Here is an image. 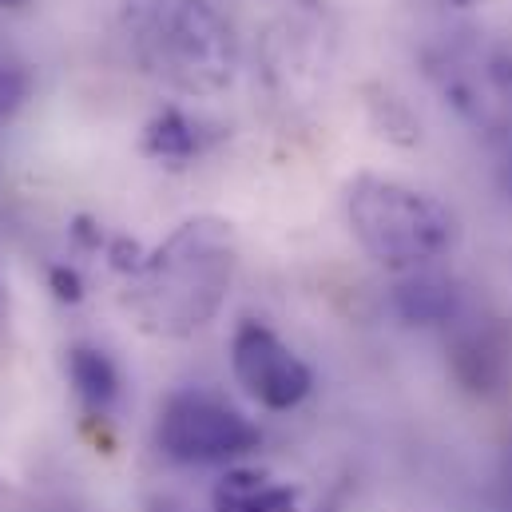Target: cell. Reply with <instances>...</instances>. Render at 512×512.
<instances>
[{
  "label": "cell",
  "instance_id": "1",
  "mask_svg": "<svg viewBox=\"0 0 512 512\" xmlns=\"http://www.w3.org/2000/svg\"><path fill=\"white\" fill-rule=\"evenodd\" d=\"M235 266L239 243L227 219H187L131 270L128 310L147 334L187 338L227 302Z\"/></svg>",
  "mask_w": 512,
  "mask_h": 512
},
{
  "label": "cell",
  "instance_id": "2",
  "mask_svg": "<svg viewBox=\"0 0 512 512\" xmlns=\"http://www.w3.org/2000/svg\"><path fill=\"white\" fill-rule=\"evenodd\" d=\"M120 32L139 72L175 92L215 96L235 80L239 44L211 0H124Z\"/></svg>",
  "mask_w": 512,
  "mask_h": 512
},
{
  "label": "cell",
  "instance_id": "3",
  "mask_svg": "<svg viewBox=\"0 0 512 512\" xmlns=\"http://www.w3.org/2000/svg\"><path fill=\"white\" fill-rule=\"evenodd\" d=\"M346 219L362 251L397 274L433 266L457 247L461 235L453 207L413 183L385 175H358L350 183Z\"/></svg>",
  "mask_w": 512,
  "mask_h": 512
},
{
  "label": "cell",
  "instance_id": "4",
  "mask_svg": "<svg viewBox=\"0 0 512 512\" xmlns=\"http://www.w3.org/2000/svg\"><path fill=\"white\" fill-rule=\"evenodd\" d=\"M155 441L179 465H223L258 445V429L211 393H175L159 409Z\"/></svg>",
  "mask_w": 512,
  "mask_h": 512
},
{
  "label": "cell",
  "instance_id": "5",
  "mask_svg": "<svg viewBox=\"0 0 512 512\" xmlns=\"http://www.w3.org/2000/svg\"><path fill=\"white\" fill-rule=\"evenodd\" d=\"M231 370L239 385L255 397L262 409H294L310 385H314V374L310 366L274 334L266 330L262 322H243L231 338Z\"/></svg>",
  "mask_w": 512,
  "mask_h": 512
},
{
  "label": "cell",
  "instance_id": "6",
  "mask_svg": "<svg viewBox=\"0 0 512 512\" xmlns=\"http://www.w3.org/2000/svg\"><path fill=\"white\" fill-rule=\"evenodd\" d=\"M449 374L473 397H493L512 378V342L509 330L493 318H473L461 310L449 322Z\"/></svg>",
  "mask_w": 512,
  "mask_h": 512
},
{
  "label": "cell",
  "instance_id": "7",
  "mask_svg": "<svg viewBox=\"0 0 512 512\" xmlns=\"http://www.w3.org/2000/svg\"><path fill=\"white\" fill-rule=\"evenodd\" d=\"M393 314L409 326H449L461 318L465 310V298H461V286L453 274H441L433 266L425 270H409L397 278L393 294Z\"/></svg>",
  "mask_w": 512,
  "mask_h": 512
},
{
  "label": "cell",
  "instance_id": "8",
  "mask_svg": "<svg viewBox=\"0 0 512 512\" xmlns=\"http://www.w3.org/2000/svg\"><path fill=\"white\" fill-rule=\"evenodd\" d=\"M215 512H294V489L255 469H231L215 485Z\"/></svg>",
  "mask_w": 512,
  "mask_h": 512
},
{
  "label": "cell",
  "instance_id": "9",
  "mask_svg": "<svg viewBox=\"0 0 512 512\" xmlns=\"http://www.w3.org/2000/svg\"><path fill=\"white\" fill-rule=\"evenodd\" d=\"M68 382L92 413H108L120 397V370L96 346H72L68 350Z\"/></svg>",
  "mask_w": 512,
  "mask_h": 512
},
{
  "label": "cell",
  "instance_id": "10",
  "mask_svg": "<svg viewBox=\"0 0 512 512\" xmlns=\"http://www.w3.org/2000/svg\"><path fill=\"white\" fill-rule=\"evenodd\" d=\"M195 147H199L195 124L183 112H175V108H167L163 116H155L147 135H143V151L155 155V159H191Z\"/></svg>",
  "mask_w": 512,
  "mask_h": 512
},
{
  "label": "cell",
  "instance_id": "11",
  "mask_svg": "<svg viewBox=\"0 0 512 512\" xmlns=\"http://www.w3.org/2000/svg\"><path fill=\"white\" fill-rule=\"evenodd\" d=\"M485 80H489L497 104L512 112V44L497 48V52L489 56V64H485Z\"/></svg>",
  "mask_w": 512,
  "mask_h": 512
},
{
  "label": "cell",
  "instance_id": "12",
  "mask_svg": "<svg viewBox=\"0 0 512 512\" xmlns=\"http://www.w3.org/2000/svg\"><path fill=\"white\" fill-rule=\"evenodd\" d=\"M24 100H28V76L16 64L0 60V120H8Z\"/></svg>",
  "mask_w": 512,
  "mask_h": 512
},
{
  "label": "cell",
  "instance_id": "13",
  "mask_svg": "<svg viewBox=\"0 0 512 512\" xmlns=\"http://www.w3.org/2000/svg\"><path fill=\"white\" fill-rule=\"evenodd\" d=\"M52 286H56V294H60V298H68V302H76V298H80V278H76L72 270H64V266H56V270H52Z\"/></svg>",
  "mask_w": 512,
  "mask_h": 512
},
{
  "label": "cell",
  "instance_id": "14",
  "mask_svg": "<svg viewBox=\"0 0 512 512\" xmlns=\"http://www.w3.org/2000/svg\"><path fill=\"white\" fill-rule=\"evenodd\" d=\"M433 4H445V8H481L485 0H433Z\"/></svg>",
  "mask_w": 512,
  "mask_h": 512
},
{
  "label": "cell",
  "instance_id": "15",
  "mask_svg": "<svg viewBox=\"0 0 512 512\" xmlns=\"http://www.w3.org/2000/svg\"><path fill=\"white\" fill-rule=\"evenodd\" d=\"M0 4H8V8H16V4H24V0H0Z\"/></svg>",
  "mask_w": 512,
  "mask_h": 512
},
{
  "label": "cell",
  "instance_id": "16",
  "mask_svg": "<svg viewBox=\"0 0 512 512\" xmlns=\"http://www.w3.org/2000/svg\"><path fill=\"white\" fill-rule=\"evenodd\" d=\"M509 187H512V175H509Z\"/></svg>",
  "mask_w": 512,
  "mask_h": 512
},
{
  "label": "cell",
  "instance_id": "17",
  "mask_svg": "<svg viewBox=\"0 0 512 512\" xmlns=\"http://www.w3.org/2000/svg\"><path fill=\"white\" fill-rule=\"evenodd\" d=\"M326 512H334V509H326Z\"/></svg>",
  "mask_w": 512,
  "mask_h": 512
}]
</instances>
